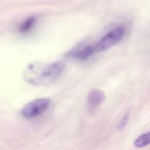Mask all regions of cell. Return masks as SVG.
Listing matches in <instances>:
<instances>
[{
  "label": "cell",
  "mask_w": 150,
  "mask_h": 150,
  "mask_svg": "<svg viewBox=\"0 0 150 150\" xmlns=\"http://www.w3.org/2000/svg\"><path fill=\"white\" fill-rule=\"evenodd\" d=\"M94 47L92 46H86L79 50L71 51L69 53V56L74 57L80 60H85L93 54L95 52Z\"/></svg>",
  "instance_id": "5b68a950"
},
{
  "label": "cell",
  "mask_w": 150,
  "mask_h": 150,
  "mask_svg": "<svg viewBox=\"0 0 150 150\" xmlns=\"http://www.w3.org/2000/svg\"><path fill=\"white\" fill-rule=\"evenodd\" d=\"M150 133H144L140 136L134 141V146L137 148H143L150 144Z\"/></svg>",
  "instance_id": "52a82bcc"
},
{
  "label": "cell",
  "mask_w": 150,
  "mask_h": 150,
  "mask_svg": "<svg viewBox=\"0 0 150 150\" xmlns=\"http://www.w3.org/2000/svg\"><path fill=\"white\" fill-rule=\"evenodd\" d=\"M106 99L105 93L98 89H93L87 95V102L92 106H98Z\"/></svg>",
  "instance_id": "277c9868"
},
{
  "label": "cell",
  "mask_w": 150,
  "mask_h": 150,
  "mask_svg": "<svg viewBox=\"0 0 150 150\" xmlns=\"http://www.w3.org/2000/svg\"><path fill=\"white\" fill-rule=\"evenodd\" d=\"M64 64L60 62L49 64H31L25 75L26 80L33 85H46L56 81L63 72Z\"/></svg>",
  "instance_id": "6da1fadb"
},
{
  "label": "cell",
  "mask_w": 150,
  "mask_h": 150,
  "mask_svg": "<svg viewBox=\"0 0 150 150\" xmlns=\"http://www.w3.org/2000/svg\"><path fill=\"white\" fill-rule=\"evenodd\" d=\"M125 35V29L123 26L116 28L107 33L94 47L96 52H102L110 49L123 38Z\"/></svg>",
  "instance_id": "7a4b0ae2"
},
{
  "label": "cell",
  "mask_w": 150,
  "mask_h": 150,
  "mask_svg": "<svg viewBox=\"0 0 150 150\" xmlns=\"http://www.w3.org/2000/svg\"><path fill=\"white\" fill-rule=\"evenodd\" d=\"M36 21V18L35 16H30L21 25L19 31L22 33H25L29 31L35 25Z\"/></svg>",
  "instance_id": "8992f818"
},
{
  "label": "cell",
  "mask_w": 150,
  "mask_h": 150,
  "mask_svg": "<svg viewBox=\"0 0 150 150\" xmlns=\"http://www.w3.org/2000/svg\"><path fill=\"white\" fill-rule=\"evenodd\" d=\"M50 100L48 98L36 99L26 104L22 109L21 113L25 118H33L45 112L49 107Z\"/></svg>",
  "instance_id": "3957f363"
},
{
  "label": "cell",
  "mask_w": 150,
  "mask_h": 150,
  "mask_svg": "<svg viewBox=\"0 0 150 150\" xmlns=\"http://www.w3.org/2000/svg\"><path fill=\"white\" fill-rule=\"evenodd\" d=\"M129 117H130V111L129 110H127L125 113V115H123V116L122 117L121 120L120 121L119 125H118V129L119 130H122L123 129L125 126H126L128 121H129Z\"/></svg>",
  "instance_id": "ba28073f"
}]
</instances>
